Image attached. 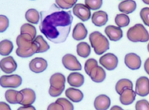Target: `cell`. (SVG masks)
Wrapping results in <instances>:
<instances>
[{
  "mask_svg": "<svg viewBox=\"0 0 149 110\" xmlns=\"http://www.w3.org/2000/svg\"><path fill=\"white\" fill-rule=\"evenodd\" d=\"M40 15L39 28L42 33L54 43L65 42L72 22L71 11L61 10L54 4L48 10L40 12Z\"/></svg>",
  "mask_w": 149,
  "mask_h": 110,
  "instance_id": "cell-1",
  "label": "cell"
},
{
  "mask_svg": "<svg viewBox=\"0 0 149 110\" xmlns=\"http://www.w3.org/2000/svg\"><path fill=\"white\" fill-rule=\"evenodd\" d=\"M36 34L26 32H21L17 39L18 46L17 55L22 58H28L37 53L38 47L34 41Z\"/></svg>",
  "mask_w": 149,
  "mask_h": 110,
  "instance_id": "cell-2",
  "label": "cell"
},
{
  "mask_svg": "<svg viewBox=\"0 0 149 110\" xmlns=\"http://www.w3.org/2000/svg\"><path fill=\"white\" fill-rule=\"evenodd\" d=\"M89 40L95 53L97 55H101L109 49L108 40L99 32L92 33L89 36Z\"/></svg>",
  "mask_w": 149,
  "mask_h": 110,
  "instance_id": "cell-3",
  "label": "cell"
},
{
  "mask_svg": "<svg viewBox=\"0 0 149 110\" xmlns=\"http://www.w3.org/2000/svg\"><path fill=\"white\" fill-rule=\"evenodd\" d=\"M128 39L133 42H146L149 40V34L143 24H136L127 31Z\"/></svg>",
  "mask_w": 149,
  "mask_h": 110,
  "instance_id": "cell-4",
  "label": "cell"
},
{
  "mask_svg": "<svg viewBox=\"0 0 149 110\" xmlns=\"http://www.w3.org/2000/svg\"><path fill=\"white\" fill-rule=\"evenodd\" d=\"M49 82L51 87L49 93L53 97L60 96L65 89L66 78L65 76L60 73H56L51 77Z\"/></svg>",
  "mask_w": 149,
  "mask_h": 110,
  "instance_id": "cell-5",
  "label": "cell"
},
{
  "mask_svg": "<svg viewBox=\"0 0 149 110\" xmlns=\"http://www.w3.org/2000/svg\"><path fill=\"white\" fill-rule=\"evenodd\" d=\"M22 82V78L17 75H4L0 79L1 86L4 88H16L20 86Z\"/></svg>",
  "mask_w": 149,
  "mask_h": 110,
  "instance_id": "cell-6",
  "label": "cell"
},
{
  "mask_svg": "<svg viewBox=\"0 0 149 110\" xmlns=\"http://www.w3.org/2000/svg\"><path fill=\"white\" fill-rule=\"evenodd\" d=\"M99 63L107 70H113L117 67L118 62L117 57L112 53L106 54L100 57Z\"/></svg>",
  "mask_w": 149,
  "mask_h": 110,
  "instance_id": "cell-7",
  "label": "cell"
},
{
  "mask_svg": "<svg viewBox=\"0 0 149 110\" xmlns=\"http://www.w3.org/2000/svg\"><path fill=\"white\" fill-rule=\"evenodd\" d=\"M62 63L66 69L70 71H79L82 69L81 65L77 57L71 54L65 55L62 58Z\"/></svg>",
  "mask_w": 149,
  "mask_h": 110,
  "instance_id": "cell-8",
  "label": "cell"
},
{
  "mask_svg": "<svg viewBox=\"0 0 149 110\" xmlns=\"http://www.w3.org/2000/svg\"><path fill=\"white\" fill-rule=\"evenodd\" d=\"M74 14L83 21L89 20L91 18V13L90 9L86 5L77 4L73 8Z\"/></svg>",
  "mask_w": 149,
  "mask_h": 110,
  "instance_id": "cell-9",
  "label": "cell"
},
{
  "mask_svg": "<svg viewBox=\"0 0 149 110\" xmlns=\"http://www.w3.org/2000/svg\"><path fill=\"white\" fill-rule=\"evenodd\" d=\"M135 92L136 94L142 97L149 94V79L145 76L139 78L136 81Z\"/></svg>",
  "mask_w": 149,
  "mask_h": 110,
  "instance_id": "cell-10",
  "label": "cell"
},
{
  "mask_svg": "<svg viewBox=\"0 0 149 110\" xmlns=\"http://www.w3.org/2000/svg\"><path fill=\"white\" fill-rule=\"evenodd\" d=\"M1 70L7 74H11L17 69V65L13 58L9 56L2 59L0 63Z\"/></svg>",
  "mask_w": 149,
  "mask_h": 110,
  "instance_id": "cell-11",
  "label": "cell"
},
{
  "mask_svg": "<svg viewBox=\"0 0 149 110\" xmlns=\"http://www.w3.org/2000/svg\"><path fill=\"white\" fill-rule=\"evenodd\" d=\"M125 63L127 67L132 70L139 69L141 65L140 57L134 53L127 54L125 57Z\"/></svg>",
  "mask_w": 149,
  "mask_h": 110,
  "instance_id": "cell-12",
  "label": "cell"
},
{
  "mask_svg": "<svg viewBox=\"0 0 149 110\" xmlns=\"http://www.w3.org/2000/svg\"><path fill=\"white\" fill-rule=\"evenodd\" d=\"M48 66L47 61L41 57H36L31 61L29 64L30 70L36 73L42 72L45 71Z\"/></svg>",
  "mask_w": 149,
  "mask_h": 110,
  "instance_id": "cell-13",
  "label": "cell"
},
{
  "mask_svg": "<svg viewBox=\"0 0 149 110\" xmlns=\"http://www.w3.org/2000/svg\"><path fill=\"white\" fill-rule=\"evenodd\" d=\"M105 32L110 40L112 41H118L123 36V31L120 28L114 26H107L105 29Z\"/></svg>",
  "mask_w": 149,
  "mask_h": 110,
  "instance_id": "cell-14",
  "label": "cell"
},
{
  "mask_svg": "<svg viewBox=\"0 0 149 110\" xmlns=\"http://www.w3.org/2000/svg\"><path fill=\"white\" fill-rule=\"evenodd\" d=\"M136 96V93L132 89L126 88L120 95V101L124 105H130L135 100Z\"/></svg>",
  "mask_w": 149,
  "mask_h": 110,
  "instance_id": "cell-15",
  "label": "cell"
},
{
  "mask_svg": "<svg viewBox=\"0 0 149 110\" xmlns=\"http://www.w3.org/2000/svg\"><path fill=\"white\" fill-rule=\"evenodd\" d=\"M5 97L6 101L12 104H20L23 100L22 93L13 89L7 90L5 94Z\"/></svg>",
  "mask_w": 149,
  "mask_h": 110,
  "instance_id": "cell-16",
  "label": "cell"
},
{
  "mask_svg": "<svg viewBox=\"0 0 149 110\" xmlns=\"http://www.w3.org/2000/svg\"><path fill=\"white\" fill-rule=\"evenodd\" d=\"M23 95V100L20 104L23 106L31 105L33 104L36 99L34 91L29 88H26L20 91Z\"/></svg>",
  "mask_w": 149,
  "mask_h": 110,
  "instance_id": "cell-17",
  "label": "cell"
},
{
  "mask_svg": "<svg viewBox=\"0 0 149 110\" xmlns=\"http://www.w3.org/2000/svg\"><path fill=\"white\" fill-rule=\"evenodd\" d=\"M111 104V100L107 96L102 94L97 97L95 100L94 106L97 110L107 109Z\"/></svg>",
  "mask_w": 149,
  "mask_h": 110,
  "instance_id": "cell-18",
  "label": "cell"
},
{
  "mask_svg": "<svg viewBox=\"0 0 149 110\" xmlns=\"http://www.w3.org/2000/svg\"><path fill=\"white\" fill-rule=\"evenodd\" d=\"M89 76L94 82L100 83L104 80L106 74L105 71L102 67L97 66L92 69Z\"/></svg>",
  "mask_w": 149,
  "mask_h": 110,
  "instance_id": "cell-19",
  "label": "cell"
},
{
  "mask_svg": "<svg viewBox=\"0 0 149 110\" xmlns=\"http://www.w3.org/2000/svg\"><path fill=\"white\" fill-rule=\"evenodd\" d=\"M92 21L94 25L101 27L105 25L108 21V16L106 12L98 11L94 12L92 17Z\"/></svg>",
  "mask_w": 149,
  "mask_h": 110,
  "instance_id": "cell-20",
  "label": "cell"
},
{
  "mask_svg": "<svg viewBox=\"0 0 149 110\" xmlns=\"http://www.w3.org/2000/svg\"><path fill=\"white\" fill-rule=\"evenodd\" d=\"M88 34V30L84 24L79 23H77L74 28L72 36L74 39L80 41L85 39Z\"/></svg>",
  "mask_w": 149,
  "mask_h": 110,
  "instance_id": "cell-21",
  "label": "cell"
},
{
  "mask_svg": "<svg viewBox=\"0 0 149 110\" xmlns=\"http://www.w3.org/2000/svg\"><path fill=\"white\" fill-rule=\"evenodd\" d=\"M67 81L70 86L75 87H79L83 85L84 82V76L78 72L70 73L67 78Z\"/></svg>",
  "mask_w": 149,
  "mask_h": 110,
  "instance_id": "cell-22",
  "label": "cell"
},
{
  "mask_svg": "<svg viewBox=\"0 0 149 110\" xmlns=\"http://www.w3.org/2000/svg\"><path fill=\"white\" fill-rule=\"evenodd\" d=\"M66 96L74 102H80L83 99L84 95L80 90L73 88L67 89L65 92Z\"/></svg>",
  "mask_w": 149,
  "mask_h": 110,
  "instance_id": "cell-23",
  "label": "cell"
},
{
  "mask_svg": "<svg viewBox=\"0 0 149 110\" xmlns=\"http://www.w3.org/2000/svg\"><path fill=\"white\" fill-rule=\"evenodd\" d=\"M136 4L133 0H126L121 2L118 5L119 10L127 14L132 13L136 9Z\"/></svg>",
  "mask_w": 149,
  "mask_h": 110,
  "instance_id": "cell-24",
  "label": "cell"
},
{
  "mask_svg": "<svg viewBox=\"0 0 149 110\" xmlns=\"http://www.w3.org/2000/svg\"><path fill=\"white\" fill-rule=\"evenodd\" d=\"M91 52L90 45L85 42L79 43L77 46V52L80 56L84 58L88 57L90 54Z\"/></svg>",
  "mask_w": 149,
  "mask_h": 110,
  "instance_id": "cell-25",
  "label": "cell"
},
{
  "mask_svg": "<svg viewBox=\"0 0 149 110\" xmlns=\"http://www.w3.org/2000/svg\"><path fill=\"white\" fill-rule=\"evenodd\" d=\"M13 48L12 42L8 40L2 41L0 43V54L3 56H8L11 53Z\"/></svg>",
  "mask_w": 149,
  "mask_h": 110,
  "instance_id": "cell-26",
  "label": "cell"
},
{
  "mask_svg": "<svg viewBox=\"0 0 149 110\" xmlns=\"http://www.w3.org/2000/svg\"><path fill=\"white\" fill-rule=\"evenodd\" d=\"M34 41L38 47L37 53L45 52L50 48L49 45L41 35L37 36L34 39Z\"/></svg>",
  "mask_w": 149,
  "mask_h": 110,
  "instance_id": "cell-27",
  "label": "cell"
},
{
  "mask_svg": "<svg viewBox=\"0 0 149 110\" xmlns=\"http://www.w3.org/2000/svg\"><path fill=\"white\" fill-rule=\"evenodd\" d=\"M133 85L132 82L127 79H122L119 80L116 86V90L117 93L120 95L123 90L126 88L132 89Z\"/></svg>",
  "mask_w": 149,
  "mask_h": 110,
  "instance_id": "cell-28",
  "label": "cell"
},
{
  "mask_svg": "<svg viewBox=\"0 0 149 110\" xmlns=\"http://www.w3.org/2000/svg\"><path fill=\"white\" fill-rule=\"evenodd\" d=\"M27 20L30 23L38 24L40 20V15L39 12L34 9L29 10L26 12L25 15Z\"/></svg>",
  "mask_w": 149,
  "mask_h": 110,
  "instance_id": "cell-29",
  "label": "cell"
},
{
  "mask_svg": "<svg viewBox=\"0 0 149 110\" xmlns=\"http://www.w3.org/2000/svg\"><path fill=\"white\" fill-rule=\"evenodd\" d=\"M130 21L129 17L124 14L117 15L115 19V22L116 25L120 28L127 26L129 25Z\"/></svg>",
  "mask_w": 149,
  "mask_h": 110,
  "instance_id": "cell-30",
  "label": "cell"
},
{
  "mask_svg": "<svg viewBox=\"0 0 149 110\" xmlns=\"http://www.w3.org/2000/svg\"><path fill=\"white\" fill-rule=\"evenodd\" d=\"M85 3L90 9L96 10L102 7L103 0H85Z\"/></svg>",
  "mask_w": 149,
  "mask_h": 110,
  "instance_id": "cell-31",
  "label": "cell"
},
{
  "mask_svg": "<svg viewBox=\"0 0 149 110\" xmlns=\"http://www.w3.org/2000/svg\"><path fill=\"white\" fill-rule=\"evenodd\" d=\"M98 66L97 61L94 58H90L86 61L84 66L86 73L89 76L91 71L94 67Z\"/></svg>",
  "mask_w": 149,
  "mask_h": 110,
  "instance_id": "cell-32",
  "label": "cell"
},
{
  "mask_svg": "<svg viewBox=\"0 0 149 110\" xmlns=\"http://www.w3.org/2000/svg\"><path fill=\"white\" fill-rule=\"evenodd\" d=\"M56 102L63 106L64 110L74 109V106L67 99L64 98H58Z\"/></svg>",
  "mask_w": 149,
  "mask_h": 110,
  "instance_id": "cell-33",
  "label": "cell"
},
{
  "mask_svg": "<svg viewBox=\"0 0 149 110\" xmlns=\"http://www.w3.org/2000/svg\"><path fill=\"white\" fill-rule=\"evenodd\" d=\"M140 16L145 25L149 27V8H142L140 11Z\"/></svg>",
  "mask_w": 149,
  "mask_h": 110,
  "instance_id": "cell-34",
  "label": "cell"
},
{
  "mask_svg": "<svg viewBox=\"0 0 149 110\" xmlns=\"http://www.w3.org/2000/svg\"><path fill=\"white\" fill-rule=\"evenodd\" d=\"M1 27L0 31L1 33L4 32L9 26V21L8 18L4 15H1Z\"/></svg>",
  "mask_w": 149,
  "mask_h": 110,
  "instance_id": "cell-35",
  "label": "cell"
},
{
  "mask_svg": "<svg viewBox=\"0 0 149 110\" xmlns=\"http://www.w3.org/2000/svg\"><path fill=\"white\" fill-rule=\"evenodd\" d=\"M136 110H149V103L146 100H143L139 101L135 105Z\"/></svg>",
  "mask_w": 149,
  "mask_h": 110,
  "instance_id": "cell-36",
  "label": "cell"
},
{
  "mask_svg": "<svg viewBox=\"0 0 149 110\" xmlns=\"http://www.w3.org/2000/svg\"><path fill=\"white\" fill-rule=\"evenodd\" d=\"M47 110H64L63 107L60 104L56 102H54L49 105Z\"/></svg>",
  "mask_w": 149,
  "mask_h": 110,
  "instance_id": "cell-37",
  "label": "cell"
},
{
  "mask_svg": "<svg viewBox=\"0 0 149 110\" xmlns=\"http://www.w3.org/2000/svg\"><path fill=\"white\" fill-rule=\"evenodd\" d=\"M0 109L1 110H11L9 106L5 102L0 103Z\"/></svg>",
  "mask_w": 149,
  "mask_h": 110,
  "instance_id": "cell-38",
  "label": "cell"
},
{
  "mask_svg": "<svg viewBox=\"0 0 149 110\" xmlns=\"http://www.w3.org/2000/svg\"><path fill=\"white\" fill-rule=\"evenodd\" d=\"M66 4L74 6L77 2L78 0H61Z\"/></svg>",
  "mask_w": 149,
  "mask_h": 110,
  "instance_id": "cell-39",
  "label": "cell"
},
{
  "mask_svg": "<svg viewBox=\"0 0 149 110\" xmlns=\"http://www.w3.org/2000/svg\"><path fill=\"white\" fill-rule=\"evenodd\" d=\"M144 68L146 72L149 75V58L145 61L144 65Z\"/></svg>",
  "mask_w": 149,
  "mask_h": 110,
  "instance_id": "cell-40",
  "label": "cell"
},
{
  "mask_svg": "<svg viewBox=\"0 0 149 110\" xmlns=\"http://www.w3.org/2000/svg\"><path fill=\"white\" fill-rule=\"evenodd\" d=\"M18 110H36L35 107L31 105L21 107L18 109Z\"/></svg>",
  "mask_w": 149,
  "mask_h": 110,
  "instance_id": "cell-41",
  "label": "cell"
},
{
  "mask_svg": "<svg viewBox=\"0 0 149 110\" xmlns=\"http://www.w3.org/2000/svg\"><path fill=\"white\" fill-rule=\"evenodd\" d=\"M123 109L118 106H114L111 108L110 110H123Z\"/></svg>",
  "mask_w": 149,
  "mask_h": 110,
  "instance_id": "cell-42",
  "label": "cell"
},
{
  "mask_svg": "<svg viewBox=\"0 0 149 110\" xmlns=\"http://www.w3.org/2000/svg\"><path fill=\"white\" fill-rule=\"evenodd\" d=\"M143 2L147 5H149V0H142Z\"/></svg>",
  "mask_w": 149,
  "mask_h": 110,
  "instance_id": "cell-43",
  "label": "cell"
},
{
  "mask_svg": "<svg viewBox=\"0 0 149 110\" xmlns=\"http://www.w3.org/2000/svg\"><path fill=\"white\" fill-rule=\"evenodd\" d=\"M147 49H148V52H149V43L148 44V46H147Z\"/></svg>",
  "mask_w": 149,
  "mask_h": 110,
  "instance_id": "cell-44",
  "label": "cell"
},
{
  "mask_svg": "<svg viewBox=\"0 0 149 110\" xmlns=\"http://www.w3.org/2000/svg\"><path fill=\"white\" fill-rule=\"evenodd\" d=\"M31 1H34V0H31Z\"/></svg>",
  "mask_w": 149,
  "mask_h": 110,
  "instance_id": "cell-45",
  "label": "cell"
}]
</instances>
